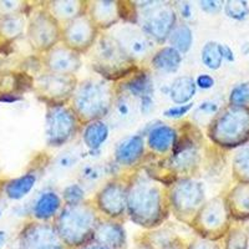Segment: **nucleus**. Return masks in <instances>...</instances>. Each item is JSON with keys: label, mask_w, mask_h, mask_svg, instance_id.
<instances>
[{"label": "nucleus", "mask_w": 249, "mask_h": 249, "mask_svg": "<svg viewBox=\"0 0 249 249\" xmlns=\"http://www.w3.org/2000/svg\"><path fill=\"white\" fill-rule=\"evenodd\" d=\"M218 112H219L218 104L213 101H203L195 110L192 120L195 121L196 124H204V126L207 124L208 126Z\"/></svg>", "instance_id": "obj_34"}, {"label": "nucleus", "mask_w": 249, "mask_h": 249, "mask_svg": "<svg viewBox=\"0 0 249 249\" xmlns=\"http://www.w3.org/2000/svg\"><path fill=\"white\" fill-rule=\"evenodd\" d=\"M233 176L239 183H249V142L235 153L233 159Z\"/></svg>", "instance_id": "obj_31"}, {"label": "nucleus", "mask_w": 249, "mask_h": 249, "mask_svg": "<svg viewBox=\"0 0 249 249\" xmlns=\"http://www.w3.org/2000/svg\"><path fill=\"white\" fill-rule=\"evenodd\" d=\"M62 28L60 23L49 13L43 10L31 19L29 25V39L31 45L39 51H50L61 41Z\"/></svg>", "instance_id": "obj_14"}, {"label": "nucleus", "mask_w": 249, "mask_h": 249, "mask_svg": "<svg viewBox=\"0 0 249 249\" xmlns=\"http://www.w3.org/2000/svg\"><path fill=\"white\" fill-rule=\"evenodd\" d=\"M192 131H187L182 136L178 135L171 156L166 160L168 167L176 175L188 176L195 172L199 166V151H198V139L193 135Z\"/></svg>", "instance_id": "obj_12"}, {"label": "nucleus", "mask_w": 249, "mask_h": 249, "mask_svg": "<svg viewBox=\"0 0 249 249\" xmlns=\"http://www.w3.org/2000/svg\"><path fill=\"white\" fill-rule=\"evenodd\" d=\"M108 137V126L104 121H92L85 124L82 131V141L90 151L99 150Z\"/></svg>", "instance_id": "obj_28"}, {"label": "nucleus", "mask_w": 249, "mask_h": 249, "mask_svg": "<svg viewBox=\"0 0 249 249\" xmlns=\"http://www.w3.org/2000/svg\"><path fill=\"white\" fill-rule=\"evenodd\" d=\"M132 249H156V248L152 246V244L148 243V242L146 241V239L141 238V242H139V243H137L136 246L133 247Z\"/></svg>", "instance_id": "obj_49"}, {"label": "nucleus", "mask_w": 249, "mask_h": 249, "mask_svg": "<svg viewBox=\"0 0 249 249\" xmlns=\"http://www.w3.org/2000/svg\"><path fill=\"white\" fill-rule=\"evenodd\" d=\"M197 86L193 77L181 76L172 82L170 88V97L176 105H186L196 95Z\"/></svg>", "instance_id": "obj_27"}, {"label": "nucleus", "mask_w": 249, "mask_h": 249, "mask_svg": "<svg viewBox=\"0 0 249 249\" xmlns=\"http://www.w3.org/2000/svg\"><path fill=\"white\" fill-rule=\"evenodd\" d=\"M182 62V54L172 46H163L153 54L151 65L155 70L164 74H172L178 70Z\"/></svg>", "instance_id": "obj_26"}, {"label": "nucleus", "mask_w": 249, "mask_h": 249, "mask_svg": "<svg viewBox=\"0 0 249 249\" xmlns=\"http://www.w3.org/2000/svg\"><path fill=\"white\" fill-rule=\"evenodd\" d=\"M232 219L244 221L249 218V183H238L224 197Z\"/></svg>", "instance_id": "obj_22"}, {"label": "nucleus", "mask_w": 249, "mask_h": 249, "mask_svg": "<svg viewBox=\"0 0 249 249\" xmlns=\"http://www.w3.org/2000/svg\"><path fill=\"white\" fill-rule=\"evenodd\" d=\"M77 249H107V248L100 246L99 243H96V242L92 241V242H90V243H88V244H85V246L80 247V248H77Z\"/></svg>", "instance_id": "obj_50"}, {"label": "nucleus", "mask_w": 249, "mask_h": 249, "mask_svg": "<svg viewBox=\"0 0 249 249\" xmlns=\"http://www.w3.org/2000/svg\"><path fill=\"white\" fill-rule=\"evenodd\" d=\"M195 81H196V86L202 89V90H210V89H212L215 84L213 76H211V75L208 74L198 75V77H197Z\"/></svg>", "instance_id": "obj_44"}, {"label": "nucleus", "mask_w": 249, "mask_h": 249, "mask_svg": "<svg viewBox=\"0 0 249 249\" xmlns=\"http://www.w3.org/2000/svg\"><path fill=\"white\" fill-rule=\"evenodd\" d=\"M113 95L115 91L111 81L104 77H90L77 85L71 99V107L76 113L80 124L85 126L107 116L115 104Z\"/></svg>", "instance_id": "obj_3"}, {"label": "nucleus", "mask_w": 249, "mask_h": 249, "mask_svg": "<svg viewBox=\"0 0 249 249\" xmlns=\"http://www.w3.org/2000/svg\"><path fill=\"white\" fill-rule=\"evenodd\" d=\"M35 182H36V177L33 173H26L21 177L12 179L8 182L5 187L6 196L12 199H21L33 190Z\"/></svg>", "instance_id": "obj_29"}, {"label": "nucleus", "mask_w": 249, "mask_h": 249, "mask_svg": "<svg viewBox=\"0 0 249 249\" xmlns=\"http://www.w3.org/2000/svg\"><path fill=\"white\" fill-rule=\"evenodd\" d=\"M88 15L99 30H106L121 20L117 1H89Z\"/></svg>", "instance_id": "obj_20"}, {"label": "nucleus", "mask_w": 249, "mask_h": 249, "mask_svg": "<svg viewBox=\"0 0 249 249\" xmlns=\"http://www.w3.org/2000/svg\"><path fill=\"white\" fill-rule=\"evenodd\" d=\"M80 121L68 105L49 106L46 113V139L49 146L59 147L75 137Z\"/></svg>", "instance_id": "obj_9"}, {"label": "nucleus", "mask_w": 249, "mask_h": 249, "mask_svg": "<svg viewBox=\"0 0 249 249\" xmlns=\"http://www.w3.org/2000/svg\"><path fill=\"white\" fill-rule=\"evenodd\" d=\"M19 249H70L62 241L54 224L31 222L19 235Z\"/></svg>", "instance_id": "obj_15"}, {"label": "nucleus", "mask_w": 249, "mask_h": 249, "mask_svg": "<svg viewBox=\"0 0 249 249\" xmlns=\"http://www.w3.org/2000/svg\"><path fill=\"white\" fill-rule=\"evenodd\" d=\"M62 202L66 206H74L85 202V192L80 184L74 183L68 186L62 192Z\"/></svg>", "instance_id": "obj_38"}, {"label": "nucleus", "mask_w": 249, "mask_h": 249, "mask_svg": "<svg viewBox=\"0 0 249 249\" xmlns=\"http://www.w3.org/2000/svg\"><path fill=\"white\" fill-rule=\"evenodd\" d=\"M113 105H115V113L120 120H126L131 116L132 108H131V104L127 97L121 96Z\"/></svg>", "instance_id": "obj_40"}, {"label": "nucleus", "mask_w": 249, "mask_h": 249, "mask_svg": "<svg viewBox=\"0 0 249 249\" xmlns=\"http://www.w3.org/2000/svg\"><path fill=\"white\" fill-rule=\"evenodd\" d=\"M122 89L140 100L144 97H152L153 80L148 71L136 70L132 75L124 79Z\"/></svg>", "instance_id": "obj_24"}, {"label": "nucleus", "mask_w": 249, "mask_h": 249, "mask_svg": "<svg viewBox=\"0 0 249 249\" xmlns=\"http://www.w3.org/2000/svg\"><path fill=\"white\" fill-rule=\"evenodd\" d=\"M0 215H1V212H0Z\"/></svg>", "instance_id": "obj_52"}, {"label": "nucleus", "mask_w": 249, "mask_h": 249, "mask_svg": "<svg viewBox=\"0 0 249 249\" xmlns=\"http://www.w3.org/2000/svg\"><path fill=\"white\" fill-rule=\"evenodd\" d=\"M231 106H249V82H242L232 89L230 93Z\"/></svg>", "instance_id": "obj_37"}, {"label": "nucleus", "mask_w": 249, "mask_h": 249, "mask_svg": "<svg viewBox=\"0 0 249 249\" xmlns=\"http://www.w3.org/2000/svg\"><path fill=\"white\" fill-rule=\"evenodd\" d=\"M6 241V234L4 231H0V248L4 246V243H5Z\"/></svg>", "instance_id": "obj_51"}, {"label": "nucleus", "mask_w": 249, "mask_h": 249, "mask_svg": "<svg viewBox=\"0 0 249 249\" xmlns=\"http://www.w3.org/2000/svg\"><path fill=\"white\" fill-rule=\"evenodd\" d=\"M128 181L115 178L101 187L95 197V206L100 214L106 219H115L124 217L127 212Z\"/></svg>", "instance_id": "obj_11"}, {"label": "nucleus", "mask_w": 249, "mask_h": 249, "mask_svg": "<svg viewBox=\"0 0 249 249\" xmlns=\"http://www.w3.org/2000/svg\"><path fill=\"white\" fill-rule=\"evenodd\" d=\"M141 29L156 43L167 41L168 36L177 25V12L167 1H147L137 5Z\"/></svg>", "instance_id": "obj_8"}, {"label": "nucleus", "mask_w": 249, "mask_h": 249, "mask_svg": "<svg viewBox=\"0 0 249 249\" xmlns=\"http://www.w3.org/2000/svg\"><path fill=\"white\" fill-rule=\"evenodd\" d=\"M221 53L222 56H223V60H227V61H234V53H233L232 49L230 48L226 44H221Z\"/></svg>", "instance_id": "obj_48"}, {"label": "nucleus", "mask_w": 249, "mask_h": 249, "mask_svg": "<svg viewBox=\"0 0 249 249\" xmlns=\"http://www.w3.org/2000/svg\"><path fill=\"white\" fill-rule=\"evenodd\" d=\"M167 41L171 44L170 46L179 51L182 55L186 54L190 51L193 43L192 30L187 24H178V25L175 26V29L168 36Z\"/></svg>", "instance_id": "obj_30"}, {"label": "nucleus", "mask_w": 249, "mask_h": 249, "mask_svg": "<svg viewBox=\"0 0 249 249\" xmlns=\"http://www.w3.org/2000/svg\"><path fill=\"white\" fill-rule=\"evenodd\" d=\"M224 13L228 18L233 20H244L249 15V6L244 0H228L224 1Z\"/></svg>", "instance_id": "obj_36"}, {"label": "nucleus", "mask_w": 249, "mask_h": 249, "mask_svg": "<svg viewBox=\"0 0 249 249\" xmlns=\"http://www.w3.org/2000/svg\"><path fill=\"white\" fill-rule=\"evenodd\" d=\"M178 139V132L168 124H159L150 131L147 146L155 155H167L172 152Z\"/></svg>", "instance_id": "obj_21"}, {"label": "nucleus", "mask_w": 249, "mask_h": 249, "mask_svg": "<svg viewBox=\"0 0 249 249\" xmlns=\"http://www.w3.org/2000/svg\"><path fill=\"white\" fill-rule=\"evenodd\" d=\"M192 108H193V102L186 104V105H176V106H172V107H168L167 110H164L163 116L167 117V119L178 120V119H182L183 116H186L187 113L190 112Z\"/></svg>", "instance_id": "obj_39"}, {"label": "nucleus", "mask_w": 249, "mask_h": 249, "mask_svg": "<svg viewBox=\"0 0 249 249\" xmlns=\"http://www.w3.org/2000/svg\"><path fill=\"white\" fill-rule=\"evenodd\" d=\"M45 66L49 72L60 75H75L81 66L80 54L65 45H56L48 51Z\"/></svg>", "instance_id": "obj_16"}, {"label": "nucleus", "mask_w": 249, "mask_h": 249, "mask_svg": "<svg viewBox=\"0 0 249 249\" xmlns=\"http://www.w3.org/2000/svg\"><path fill=\"white\" fill-rule=\"evenodd\" d=\"M62 198L55 192H45L40 196L35 202L33 213L36 219L41 222L50 221L53 218H56L59 212L64 206Z\"/></svg>", "instance_id": "obj_25"}, {"label": "nucleus", "mask_w": 249, "mask_h": 249, "mask_svg": "<svg viewBox=\"0 0 249 249\" xmlns=\"http://www.w3.org/2000/svg\"><path fill=\"white\" fill-rule=\"evenodd\" d=\"M79 82L75 75H60L46 72L36 79L37 96L49 106H62L74 96Z\"/></svg>", "instance_id": "obj_10"}, {"label": "nucleus", "mask_w": 249, "mask_h": 249, "mask_svg": "<svg viewBox=\"0 0 249 249\" xmlns=\"http://www.w3.org/2000/svg\"><path fill=\"white\" fill-rule=\"evenodd\" d=\"M76 163V156L74 153H64L57 159L56 164L60 168H69Z\"/></svg>", "instance_id": "obj_45"}, {"label": "nucleus", "mask_w": 249, "mask_h": 249, "mask_svg": "<svg viewBox=\"0 0 249 249\" xmlns=\"http://www.w3.org/2000/svg\"><path fill=\"white\" fill-rule=\"evenodd\" d=\"M232 217L230 214L224 197H214L208 202H204L193 218L191 228L197 237L218 242L226 237L231 230Z\"/></svg>", "instance_id": "obj_6"}, {"label": "nucleus", "mask_w": 249, "mask_h": 249, "mask_svg": "<svg viewBox=\"0 0 249 249\" xmlns=\"http://www.w3.org/2000/svg\"><path fill=\"white\" fill-rule=\"evenodd\" d=\"M201 59L206 68H208L210 70H218L223 62L221 44L217 43V41H208V43L204 44L201 51Z\"/></svg>", "instance_id": "obj_32"}, {"label": "nucleus", "mask_w": 249, "mask_h": 249, "mask_svg": "<svg viewBox=\"0 0 249 249\" xmlns=\"http://www.w3.org/2000/svg\"><path fill=\"white\" fill-rule=\"evenodd\" d=\"M144 155V140L141 135H133L122 140L115 148V161L122 167H132L140 163Z\"/></svg>", "instance_id": "obj_19"}, {"label": "nucleus", "mask_w": 249, "mask_h": 249, "mask_svg": "<svg viewBox=\"0 0 249 249\" xmlns=\"http://www.w3.org/2000/svg\"><path fill=\"white\" fill-rule=\"evenodd\" d=\"M187 247H188V244L184 243L183 239H181V238L176 235L172 241L168 242V243L164 247H162L161 249H187Z\"/></svg>", "instance_id": "obj_47"}, {"label": "nucleus", "mask_w": 249, "mask_h": 249, "mask_svg": "<svg viewBox=\"0 0 249 249\" xmlns=\"http://www.w3.org/2000/svg\"><path fill=\"white\" fill-rule=\"evenodd\" d=\"M93 242L107 249L127 248V235L124 227L115 219H102L93 235Z\"/></svg>", "instance_id": "obj_18"}, {"label": "nucleus", "mask_w": 249, "mask_h": 249, "mask_svg": "<svg viewBox=\"0 0 249 249\" xmlns=\"http://www.w3.org/2000/svg\"><path fill=\"white\" fill-rule=\"evenodd\" d=\"M170 210L182 223L191 226L193 218L204 204V187L190 177L178 178L168 187Z\"/></svg>", "instance_id": "obj_7"}, {"label": "nucleus", "mask_w": 249, "mask_h": 249, "mask_svg": "<svg viewBox=\"0 0 249 249\" xmlns=\"http://www.w3.org/2000/svg\"><path fill=\"white\" fill-rule=\"evenodd\" d=\"M99 29L88 14L71 20L62 26V45L68 46L77 54L90 50L99 37Z\"/></svg>", "instance_id": "obj_13"}, {"label": "nucleus", "mask_w": 249, "mask_h": 249, "mask_svg": "<svg viewBox=\"0 0 249 249\" xmlns=\"http://www.w3.org/2000/svg\"><path fill=\"white\" fill-rule=\"evenodd\" d=\"M198 4L199 8L210 15L219 14L224 6V1H218V0H203V1H199Z\"/></svg>", "instance_id": "obj_41"}, {"label": "nucleus", "mask_w": 249, "mask_h": 249, "mask_svg": "<svg viewBox=\"0 0 249 249\" xmlns=\"http://www.w3.org/2000/svg\"><path fill=\"white\" fill-rule=\"evenodd\" d=\"M102 175H104V171L99 166H88L81 171V177L89 182L97 181L101 178Z\"/></svg>", "instance_id": "obj_43"}, {"label": "nucleus", "mask_w": 249, "mask_h": 249, "mask_svg": "<svg viewBox=\"0 0 249 249\" xmlns=\"http://www.w3.org/2000/svg\"><path fill=\"white\" fill-rule=\"evenodd\" d=\"M101 214L91 202L74 206L64 204L54 219V226L61 239L70 249H77L93 241Z\"/></svg>", "instance_id": "obj_2"}, {"label": "nucleus", "mask_w": 249, "mask_h": 249, "mask_svg": "<svg viewBox=\"0 0 249 249\" xmlns=\"http://www.w3.org/2000/svg\"><path fill=\"white\" fill-rule=\"evenodd\" d=\"M187 249H222L221 246L218 244V242L208 241V239H203V238H195L188 243Z\"/></svg>", "instance_id": "obj_42"}, {"label": "nucleus", "mask_w": 249, "mask_h": 249, "mask_svg": "<svg viewBox=\"0 0 249 249\" xmlns=\"http://www.w3.org/2000/svg\"><path fill=\"white\" fill-rule=\"evenodd\" d=\"M168 187L153 179L146 171L128 179L127 214L133 223L155 230L170 215Z\"/></svg>", "instance_id": "obj_1"}, {"label": "nucleus", "mask_w": 249, "mask_h": 249, "mask_svg": "<svg viewBox=\"0 0 249 249\" xmlns=\"http://www.w3.org/2000/svg\"><path fill=\"white\" fill-rule=\"evenodd\" d=\"M24 28V20L17 15L8 14L0 20V33L8 39H14L21 34Z\"/></svg>", "instance_id": "obj_35"}, {"label": "nucleus", "mask_w": 249, "mask_h": 249, "mask_svg": "<svg viewBox=\"0 0 249 249\" xmlns=\"http://www.w3.org/2000/svg\"><path fill=\"white\" fill-rule=\"evenodd\" d=\"M176 8L178 10V14L181 15L183 19H191L193 17V8L190 3H187V1H178V3H176ZM176 10V12H177Z\"/></svg>", "instance_id": "obj_46"}, {"label": "nucleus", "mask_w": 249, "mask_h": 249, "mask_svg": "<svg viewBox=\"0 0 249 249\" xmlns=\"http://www.w3.org/2000/svg\"><path fill=\"white\" fill-rule=\"evenodd\" d=\"M92 68L107 81L126 79L139 68L113 35H100L92 46Z\"/></svg>", "instance_id": "obj_4"}, {"label": "nucleus", "mask_w": 249, "mask_h": 249, "mask_svg": "<svg viewBox=\"0 0 249 249\" xmlns=\"http://www.w3.org/2000/svg\"><path fill=\"white\" fill-rule=\"evenodd\" d=\"M249 233L242 226L231 227L224 237L223 249H248Z\"/></svg>", "instance_id": "obj_33"}, {"label": "nucleus", "mask_w": 249, "mask_h": 249, "mask_svg": "<svg viewBox=\"0 0 249 249\" xmlns=\"http://www.w3.org/2000/svg\"><path fill=\"white\" fill-rule=\"evenodd\" d=\"M208 137L221 147L232 148L249 142V106L219 110L207 128Z\"/></svg>", "instance_id": "obj_5"}, {"label": "nucleus", "mask_w": 249, "mask_h": 249, "mask_svg": "<svg viewBox=\"0 0 249 249\" xmlns=\"http://www.w3.org/2000/svg\"><path fill=\"white\" fill-rule=\"evenodd\" d=\"M122 39H117L128 56L136 62L137 60H143L150 56L153 49V41L142 29L124 28L121 31Z\"/></svg>", "instance_id": "obj_17"}, {"label": "nucleus", "mask_w": 249, "mask_h": 249, "mask_svg": "<svg viewBox=\"0 0 249 249\" xmlns=\"http://www.w3.org/2000/svg\"><path fill=\"white\" fill-rule=\"evenodd\" d=\"M89 1L81 0H65V1H50L49 13L59 23H69L81 15L88 14Z\"/></svg>", "instance_id": "obj_23"}]
</instances>
